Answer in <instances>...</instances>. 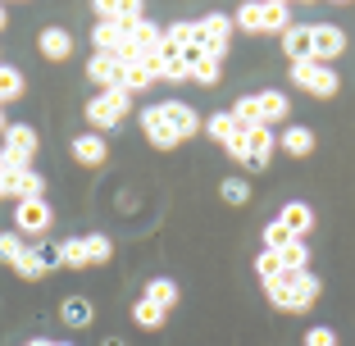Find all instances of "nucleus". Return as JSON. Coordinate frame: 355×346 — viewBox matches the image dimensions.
Returning a JSON list of instances; mask_svg holds the SVG:
<instances>
[{
  "mask_svg": "<svg viewBox=\"0 0 355 346\" xmlns=\"http://www.w3.org/2000/svg\"><path fill=\"white\" fill-rule=\"evenodd\" d=\"M319 273H287V283H278V287H269V301L278 305V310H287V315H305L314 301H319Z\"/></svg>",
  "mask_w": 355,
  "mask_h": 346,
  "instance_id": "f257e3e1",
  "label": "nucleus"
},
{
  "mask_svg": "<svg viewBox=\"0 0 355 346\" xmlns=\"http://www.w3.org/2000/svg\"><path fill=\"white\" fill-rule=\"evenodd\" d=\"M128 110H132V92H123V87H114V92H96L92 101H87V123H92V132H105V128L123 123Z\"/></svg>",
  "mask_w": 355,
  "mask_h": 346,
  "instance_id": "f03ea898",
  "label": "nucleus"
},
{
  "mask_svg": "<svg viewBox=\"0 0 355 346\" xmlns=\"http://www.w3.org/2000/svg\"><path fill=\"white\" fill-rule=\"evenodd\" d=\"M292 83L301 92L319 96V101H333L342 92V78L333 73V64H319V60H305V64H292Z\"/></svg>",
  "mask_w": 355,
  "mask_h": 346,
  "instance_id": "7ed1b4c3",
  "label": "nucleus"
},
{
  "mask_svg": "<svg viewBox=\"0 0 355 346\" xmlns=\"http://www.w3.org/2000/svg\"><path fill=\"white\" fill-rule=\"evenodd\" d=\"M92 14H96V23H114L123 37L146 23V5H141V0H96Z\"/></svg>",
  "mask_w": 355,
  "mask_h": 346,
  "instance_id": "20e7f679",
  "label": "nucleus"
},
{
  "mask_svg": "<svg viewBox=\"0 0 355 346\" xmlns=\"http://www.w3.org/2000/svg\"><path fill=\"white\" fill-rule=\"evenodd\" d=\"M51 219H55V210H51L46 196L19 200V205H14V228H19L23 237H42V232H51Z\"/></svg>",
  "mask_w": 355,
  "mask_h": 346,
  "instance_id": "39448f33",
  "label": "nucleus"
},
{
  "mask_svg": "<svg viewBox=\"0 0 355 346\" xmlns=\"http://www.w3.org/2000/svg\"><path fill=\"white\" fill-rule=\"evenodd\" d=\"M159 114H164V123L173 128V137L178 141H191V137L200 132V114H196V105H187V101H159Z\"/></svg>",
  "mask_w": 355,
  "mask_h": 346,
  "instance_id": "423d86ee",
  "label": "nucleus"
},
{
  "mask_svg": "<svg viewBox=\"0 0 355 346\" xmlns=\"http://www.w3.org/2000/svg\"><path fill=\"white\" fill-rule=\"evenodd\" d=\"M232 14H205V19H196V42L209 46V51H228L232 46Z\"/></svg>",
  "mask_w": 355,
  "mask_h": 346,
  "instance_id": "0eeeda50",
  "label": "nucleus"
},
{
  "mask_svg": "<svg viewBox=\"0 0 355 346\" xmlns=\"http://www.w3.org/2000/svg\"><path fill=\"white\" fill-rule=\"evenodd\" d=\"M310 32H314V60L319 64H333L346 51V32L337 23H310Z\"/></svg>",
  "mask_w": 355,
  "mask_h": 346,
  "instance_id": "6e6552de",
  "label": "nucleus"
},
{
  "mask_svg": "<svg viewBox=\"0 0 355 346\" xmlns=\"http://www.w3.org/2000/svg\"><path fill=\"white\" fill-rule=\"evenodd\" d=\"M255 105H260V123L264 128H287V114H292V101H287V92H278V87H264L260 96H255Z\"/></svg>",
  "mask_w": 355,
  "mask_h": 346,
  "instance_id": "1a4fd4ad",
  "label": "nucleus"
},
{
  "mask_svg": "<svg viewBox=\"0 0 355 346\" xmlns=\"http://www.w3.org/2000/svg\"><path fill=\"white\" fill-rule=\"evenodd\" d=\"M141 132H146V141H150L155 150H173V146H182V141L173 137V128L164 123L159 105H146V110H141Z\"/></svg>",
  "mask_w": 355,
  "mask_h": 346,
  "instance_id": "9d476101",
  "label": "nucleus"
},
{
  "mask_svg": "<svg viewBox=\"0 0 355 346\" xmlns=\"http://www.w3.org/2000/svg\"><path fill=\"white\" fill-rule=\"evenodd\" d=\"M282 55H287L292 64L314 60V32H310V23H292V28L282 32Z\"/></svg>",
  "mask_w": 355,
  "mask_h": 346,
  "instance_id": "9b49d317",
  "label": "nucleus"
},
{
  "mask_svg": "<svg viewBox=\"0 0 355 346\" xmlns=\"http://www.w3.org/2000/svg\"><path fill=\"white\" fill-rule=\"evenodd\" d=\"M246 146H251V164L246 168H255V173H260L264 164H269L273 159V150H278V132H273V128H246Z\"/></svg>",
  "mask_w": 355,
  "mask_h": 346,
  "instance_id": "f8f14e48",
  "label": "nucleus"
},
{
  "mask_svg": "<svg viewBox=\"0 0 355 346\" xmlns=\"http://www.w3.org/2000/svg\"><path fill=\"white\" fill-rule=\"evenodd\" d=\"M73 159L78 164H87V168H101L105 159H110V146H105V132H83V137H73Z\"/></svg>",
  "mask_w": 355,
  "mask_h": 346,
  "instance_id": "ddd939ff",
  "label": "nucleus"
},
{
  "mask_svg": "<svg viewBox=\"0 0 355 346\" xmlns=\"http://www.w3.org/2000/svg\"><path fill=\"white\" fill-rule=\"evenodd\" d=\"M87 78H92L101 92H114V87L123 83V64H119L114 55H92V60H87Z\"/></svg>",
  "mask_w": 355,
  "mask_h": 346,
  "instance_id": "4468645a",
  "label": "nucleus"
},
{
  "mask_svg": "<svg viewBox=\"0 0 355 346\" xmlns=\"http://www.w3.org/2000/svg\"><path fill=\"white\" fill-rule=\"evenodd\" d=\"M5 196L37 200V196H46V178L37 173V168H28V173H5Z\"/></svg>",
  "mask_w": 355,
  "mask_h": 346,
  "instance_id": "2eb2a0df",
  "label": "nucleus"
},
{
  "mask_svg": "<svg viewBox=\"0 0 355 346\" xmlns=\"http://www.w3.org/2000/svg\"><path fill=\"white\" fill-rule=\"evenodd\" d=\"M278 150H282V155H292V159H305L314 150V128L287 123V128H282V137H278Z\"/></svg>",
  "mask_w": 355,
  "mask_h": 346,
  "instance_id": "dca6fc26",
  "label": "nucleus"
},
{
  "mask_svg": "<svg viewBox=\"0 0 355 346\" xmlns=\"http://www.w3.org/2000/svg\"><path fill=\"white\" fill-rule=\"evenodd\" d=\"M278 219L287 223V232H292L296 241H305V237H310V228H314V210L305 205V200H287V205L278 210Z\"/></svg>",
  "mask_w": 355,
  "mask_h": 346,
  "instance_id": "f3484780",
  "label": "nucleus"
},
{
  "mask_svg": "<svg viewBox=\"0 0 355 346\" xmlns=\"http://www.w3.org/2000/svg\"><path fill=\"white\" fill-rule=\"evenodd\" d=\"M37 46H42V55L51 64H64L69 55H73V37L64 28H42V37H37Z\"/></svg>",
  "mask_w": 355,
  "mask_h": 346,
  "instance_id": "a211bd4d",
  "label": "nucleus"
},
{
  "mask_svg": "<svg viewBox=\"0 0 355 346\" xmlns=\"http://www.w3.org/2000/svg\"><path fill=\"white\" fill-rule=\"evenodd\" d=\"M255 273H260L264 292H269V287H278V283H287V264H282V251H260V255H255Z\"/></svg>",
  "mask_w": 355,
  "mask_h": 346,
  "instance_id": "6ab92c4d",
  "label": "nucleus"
},
{
  "mask_svg": "<svg viewBox=\"0 0 355 346\" xmlns=\"http://www.w3.org/2000/svg\"><path fill=\"white\" fill-rule=\"evenodd\" d=\"M200 132H205L209 141H219V146L228 150V146H232V137H237L241 128H237V119H232V110H223V114H209V123L200 128Z\"/></svg>",
  "mask_w": 355,
  "mask_h": 346,
  "instance_id": "aec40b11",
  "label": "nucleus"
},
{
  "mask_svg": "<svg viewBox=\"0 0 355 346\" xmlns=\"http://www.w3.org/2000/svg\"><path fill=\"white\" fill-rule=\"evenodd\" d=\"M141 296H146L150 305H159V310L168 315V310L178 305V283H173V278H150V283H146V292H141Z\"/></svg>",
  "mask_w": 355,
  "mask_h": 346,
  "instance_id": "412c9836",
  "label": "nucleus"
},
{
  "mask_svg": "<svg viewBox=\"0 0 355 346\" xmlns=\"http://www.w3.org/2000/svg\"><path fill=\"white\" fill-rule=\"evenodd\" d=\"M23 92H28V78H23V69H14V64H0V105L19 101Z\"/></svg>",
  "mask_w": 355,
  "mask_h": 346,
  "instance_id": "4be33fe9",
  "label": "nucleus"
},
{
  "mask_svg": "<svg viewBox=\"0 0 355 346\" xmlns=\"http://www.w3.org/2000/svg\"><path fill=\"white\" fill-rule=\"evenodd\" d=\"M119 46H123V32H119L114 23H96L92 28V51L96 55H114Z\"/></svg>",
  "mask_w": 355,
  "mask_h": 346,
  "instance_id": "5701e85b",
  "label": "nucleus"
},
{
  "mask_svg": "<svg viewBox=\"0 0 355 346\" xmlns=\"http://www.w3.org/2000/svg\"><path fill=\"white\" fill-rule=\"evenodd\" d=\"M132 324L146 328V333H155V328H164V310H159V305H150L146 296H137V301H132Z\"/></svg>",
  "mask_w": 355,
  "mask_h": 346,
  "instance_id": "b1692460",
  "label": "nucleus"
},
{
  "mask_svg": "<svg viewBox=\"0 0 355 346\" xmlns=\"http://www.w3.org/2000/svg\"><path fill=\"white\" fill-rule=\"evenodd\" d=\"M232 28H241V32H264V0H246V5L232 14Z\"/></svg>",
  "mask_w": 355,
  "mask_h": 346,
  "instance_id": "393cba45",
  "label": "nucleus"
},
{
  "mask_svg": "<svg viewBox=\"0 0 355 346\" xmlns=\"http://www.w3.org/2000/svg\"><path fill=\"white\" fill-rule=\"evenodd\" d=\"M128 37H132V42H137V51H141V55H150V51H164V28H159V23H141V28H137V32H128Z\"/></svg>",
  "mask_w": 355,
  "mask_h": 346,
  "instance_id": "a878e982",
  "label": "nucleus"
},
{
  "mask_svg": "<svg viewBox=\"0 0 355 346\" xmlns=\"http://www.w3.org/2000/svg\"><path fill=\"white\" fill-rule=\"evenodd\" d=\"M60 315H64L69 328H87L92 324V301H87V296H69V301L60 305Z\"/></svg>",
  "mask_w": 355,
  "mask_h": 346,
  "instance_id": "bb28decb",
  "label": "nucleus"
},
{
  "mask_svg": "<svg viewBox=\"0 0 355 346\" xmlns=\"http://www.w3.org/2000/svg\"><path fill=\"white\" fill-rule=\"evenodd\" d=\"M60 251H64V269H92V255H87L83 237H64Z\"/></svg>",
  "mask_w": 355,
  "mask_h": 346,
  "instance_id": "cd10ccee",
  "label": "nucleus"
},
{
  "mask_svg": "<svg viewBox=\"0 0 355 346\" xmlns=\"http://www.w3.org/2000/svg\"><path fill=\"white\" fill-rule=\"evenodd\" d=\"M287 28H292L287 0H264V32H287Z\"/></svg>",
  "mask_w": 355,
  "mask_h": 346,
  "instance_id": "c85d7f7f",
  "label": "nucleus"
},
{
  "mask_svg": "<svg viewBox=\"0 0 355 346\" xmlns=\"http://www.w3.org/2000/svg\"><path fill=\"white\" fill-rule=\"evenodd\" d=\"M10 269L19 273V278H28V283H37V278L46 273V264H42V251H37V246H28V251H23L19 260L10 264Z\"/></svg>",
  "mask_w": 355,
  "mask_h": 346,
  "instance_id": "c756f323",
  "label": "nucleus"
},
{
  "mask_svg": "<svg viewBox=\"0 0 355 346\" xmlns=\"http://www.w3.org/2000/svg\"><path fill=\"white\" fill-rule=\"evenodd\" d=\"M23 251H28V237H23L19 228H5V232H0V264H14Z\"/></svg>",
  "mask_w": 355,
  "mask_h": 346,
  "instance_id": "7c9ffc66",
  "label": "nucleus"
},
{
  "mask_svg": "<svg viewBox=\"0 0 355 346\" xmlns=\"http://www.w3.org/2000/svg\"><path fill=\"white\" fill-rule=\"evenodd\" d=\"M292 232H287V223L282 219H269L264 223V251H287V246H292Z\"/></svg>",
  "mask_w": 355,
  "mask_h": 346,
  "instance_id": "2f4dec72",
  "label": "nucleus"
},
{
  "mask_svg": "<svg viewBox=\"0 0 355 346\" xmlns=\"http://www.w3.org/2000/svg\"><path fill=\"white\" fill-rule=\"evenodd\" d=\"M232 119H237V128H260V105H255V96H237V101H232Z\"/></svg>",
  "mask_w": 355,
  "mask_h": 346,
  "instance_id": "473e14b6",
  "label": "nucleus"
},
{
  "mask_svg": "<svg viewBox=\"0 0 355 346\" xmlns=\"http://www.w3.org/2000/svg\"><path fill=\"white\" fill-rule=\"evenodd\" d=\"M87 255H92V264H110V255H114V241L105 237V232H87Z\"/></svg>",
  "mask_w": 355,
  "mask_h": 346,
  "instance_id": "72a5a7b5",
  "label": "nucleus"
},
{
  "mask_svg": "<svg viewBox=\"0 0 355 346\" xmlns=\"http://www.w3.org/2000/svg\"><path fill=\"white\" fill-rule=\"evenodd\" d=\"M282 264H287V273H305L310 269V246H305V241H292V246L282 251Z\"/></svg>",
  "mask_w": 355,
  "mask_h": 346,
  "instance_id": "f704fd0d",
  "label": "nucleus"
},
{
  "mask_svg": "<svg viewBox=\"0 0 355 346\" xmlns=\"http://www.w3.org/2000/svg\"><path fill=\"white\" fill-rule=\"evenodd\" d=\"M219 196L228 200V205H246V200H251V182H246V178H223Z\"/></svg>",
  "mask_w": 355,
  "mask_h": 346,
  "instance_id": "c9c22d12",
  "label": "nucleus"
},
{
  "mask_svg": "<svg viewBox=\"0 0 355 346\" xmlns=\"http://www.w3.org/2000/svg\"><path fill=\"white\" fill-rule=\"evenodd\" d=\"M150 83H155V78H150L146 69H141V64H132V69H123V83H119V87H123V92H132V96H137V92H146Z\"/></svg>",
  "mask_w": 355,
  "mask_h": 346,
  "instance_id": "e433bc0d",
  "label": "nucleus"
},
{
  "mask_svg": "<svg viewBox=\"0 0 355 346\" xmlns=\"http://www.w3.org/2000/svg\"><path fill=\"white\" fill-rule=\"evenodd\" d=\"M191 83H200V87H219V83H223L219 64H214V60H205L200 69H191Z\"/></svg>",
  "mask_w": 355,
  "mask_h": 346,
  "instance_id": "4c0bfd02",
  "label": "nucleus"
},
{
  "mask_svg": "<svg viewBox=\"0 0 355 346\" xmlns=\"http://www.w3.org/2000/svg\"><path fill=\"white\" fill-rule=\"evenodd\" d=\"M305 346H337V333H333V328H324V324L305 328Z\"/></svg>",
  "mask_w": 355,
  "mask_h": 346,
  "instance_id": "58836bf2",
  "label": "nucleus"
},
{
  "mask_svg": "<svg viewBox=\"0 0 355 346\" xmlns=\"http://www.w3.org/2000/svg\"><path fill=\"white\" fill-rule=\"evenodd\" d=\"M187 78H191V69H187V64H182V60H178V55H173V64H168V69H164V78H159V83H187Z\"/></svg>",
  "mask_w": 355,
  "mask_h": 346,
  "instance_id": "ea45409f",
  "label": "nucleus"
},
{
  "mask_svg": "<svg viewBox=\"0 0 355 346\" xmlns=\"http://www.w3.org/2000/svg\"><path fill=\"white\" fill-rule=\"evenodd\" d=\"M5 128H10V119H5V105H0V132H5Z\"/></svg>",
  "mask_w": 355,
  "mask_h": 346,
  "instance_id": "a19ab883",
  "label": "nucleus"
},
{
  "mask_svg": "<svg viewBox=\"0 0 355 346\" xmlns=\"http://www.w3.org/2000/svg\"><path fill=\"white\" fill-rule=\"evenodd\" d=\"M5 23H10V14H5V5H0V32H5Z\"/></svg>",
  "mask_w": 355,
  "mask_h": 346,
  "instance_id": "79ce46f5",
  "label": "nucleus"
},
{
  "mask_svg": "<svg viewBox=\"0 0 355 346\" xmlns=\"http://www.w3.org/2000/svg\"><path fill=\"white\" fill-rule=\"evenodd\" d=\"M105 346H123V342H105Z\"/></svg>",
  "mask_w": 355,
  "mask_h": 346,
  "instance_id": "37998d69",
  "label": "nucleus"
},
{
  "mask_svg": "<svg viewBox=\"0 0 355 346\" xmlns=\"http://www.w3.org/2000/svg\"><path fill=\"white\" fill-rule=\"evenodd\" d=\"M55 346H69V342H55Z\"/></svg>",
  "mask_w": 355,
  "mask_h": 346,
  "instance_id": "c03bdc74",
  "label": "nucleus"
}]
</instances>
